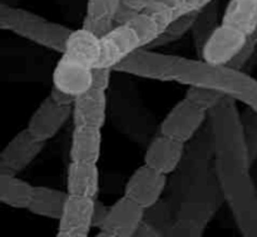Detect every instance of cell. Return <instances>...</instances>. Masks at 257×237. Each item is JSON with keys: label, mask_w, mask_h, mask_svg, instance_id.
<instances>
[{"label": "cell", "mask_w": 257, "mask_h": 237, "mask_svg": "<svg viewBox=\"0 0 257 237\" xmlns=\"http://www.w3.org/2000/svg\"><path fill=\"white\" fill-rule=\"evenodd\" d=\"M122 0H87L82 28L103 38L115 27V17Z\"/></svg>", "instance_id": "cell-15"}, {"label": "cell", "mask_w": 257, "mask_h": 237, "mask_svg": "<svg viewBox=\"0 0 257 237\" xmlns=\"http://www.w3.org/2000/svg\"><path fill=\"white\" fill-rule=\"evenodd\" d=\"M74 126L103 128L107 120V90L89 88L75 97L72 114Z\"/></svg>", "instance_id": "cell-13"}, {"label": "cell", "mask_w": 257, "mask_h": 237, "mask_svg": "<svg viewBox=\"0 0 257 237\" xmlns=\"http://www.w3.org/2000/svg\"><path fill=\"white\" fill-rule=\"evenodd\" d=\"M185 97L197 104L198 107L210 112L226 95L215 88L205 87V85H187Z\"/></svg>", "instance_id": "cell-22"}, {"label": "cell", "mask_w": 257, "mask_h": 237, "mask_svg": "<svg viewBox=\"0 0 257 237\" xmlns=\"http://www.w3.org/2000/svg\"><path fill=\"white\" fill-rule=\"evenodd\" d=\"M157 0H122V5H124L125 8L131 9L135 13H141L147 10L148 8Z\"/></svg>", "instance_id": "cell-28"}, {"label": "cell", "mask_w": 257, "mask_h": 237, "mask_svg": "<svg viewBox=\"0 0 257 237\" xmlns=\"http://www.w3.org/2000/svg\"><path fill=\"white\" fill-rule=\"evenodd\" d=\"M95 198L70 195L58 221V237H87L93 228Z\"/></svg>", "instance_id": "cell-10"}, {"label": "cell", "mask_w": 257, "mask_h": 237, "mask_svg": "<svg viewBox=\"0 0 257 237\" xmlns=\"http://www.w3.org/2000/svg\"><path fill=\"white\" fill-rule=\"evenodd\" d=\"M100 55V39L80 27L73 30L53 72V84L78 95L92 88Z\"/></svg>", "instance_id": "cell-2"}, {"label": "cell", "mask_w": 257, "mask_h": 237, "mask_svg": "<svg viewBox=\"0 0 257 237\" xmlns=\"http://www.w3.org/2000/svg\"><path fill=\"white\" fill-rule=\"evenodd\" d=\"M47 142L38 140L28 128L18 132L0 153V173L18 175L24 171L45 148Z\"/></svg>", "instance_id": "cell-8"}, {"label": "cell", "mask_w": 257, "mask_h": 237, "mask_svg": "<svg viewBox=\"0 0 257 237\" xmlns=\"http://www.w3.org/2000/svg\"><path fill=\"white\" fill-rule=\"evenodd\" d=\"M114 70L112 68H104V67H97L93 70V82L92 87L97 88V89L107 90L110 85V80H112V73Z\"/></svg>", "instance_id": "cell-24"}, {"label": "cell", "mask_w": 257, "mask_h": 237, "mask_svg": "<svg viewBox=\"0 0 257 237\" xmlns=\"http://www.w3.org/2000/svg\"><path fill=\"white\" fill-rule=\"evenodd\" d=\"M102 128L74 126L70 141V161L98 163L102 153Z\"/></svg>", "instance_id": "cell-14"}, {"label": "cell", "mask_w": 257, "mask_h": 237, "mask_svg": "<svg viewBox=\"0 0 257 237\" xmlns=\"http://www.w3.org/2000/svg\"><path fill=\"white\" fill-rule=\"evenodd\" d=\"M108 211H109V206H105L98 198H95L94 213H93V227H100V225L104 222L105 217H107Z\"/></svg>", "instance_id": "cell-27"}, {"label": "cell", "mask_w": 257, "mask_h": 237, "mask_svg": "<svg viewBox=\"0 0 257 237\" xmlns=\"http://www.w3.org/2000/svg\"><path fill=\"white\" fill-rule=\"evenodd\" d=\"M49 97L54 100L57 104L59 105H65V107H73L74 104V100L77 95H73L70 93L65 92V90L60 89L57 85L53 84L52 88H50Z\"/></svg>", "instance_id": "cell-26"}, {"label": "cell", "mask_w": 257, "mask_h": 237, "mask_svg": "<svg viewBox=\"0 0 257 237\" xmlns=\"http://www.w3.org/2000/svg\"><path fill=\"white\" fill-rule=\"evenodd\" d=\"M248 39H250L251 42L253 43V44L257 45V25H256L255 30H253V32H252V34H251L250 37H248Z\"/></svg>", "instance_id": "cell-30"}, {"label": "cell", "mask_w": 257, "mask_h": 237, "mask_svg": "<svg viewBox=\"0 0 257 237\" xmlns=\"http://www.w3.org/2000/svg\"><path fill=\"white\" fill-rule=\"evenodd\" d=\"M166 186L167 175L143 163L128 178L124 186V195L145 210H150L161 200Z\"/></svg>", "instance_id": "cell-9"}, {"label": "cell", "mask_w": 257, "mask_h": 237, "mask_svg": "<svg viewBox=\"0 0 257 237\" xmlns=\"http://www.w3.org/2000/svg\"><path fill=\"white\" fill-rule=\"evenodd\" d=\"M135 236H161V232L155 227V226L150 225L146 221H143L141 223V226L138 227L137 232Z\"/></svg>", "instance_id": "cell-29"}, {"label": "cell", "mask_w": 257, "mask_h": 237, "mask_svg": "<svg viewBox=\"0 0 257 237\" xmlns=\"http://www.w3.org/2000/svg\"><path fill=\"white\" fill-rule=\"evenodd\" d=\"M200 13V12H198ZM198 13H192V14L183 15V17L178 18L177 20L171 23L168 27L165 28L162 33L148 45L146 49L148 50H155L157 48L166 47V45H170L172 43L177 42V40L182 39L188 32H191L195 24L196 19H197Z\"/></svg>", "instance_id": "cell-21"}, {"label": "cell", "mask_w": 257, "mask_h": 237, "mask_svg": "<svg viewBox=\"0 0 257 237\" xmlns=\"http://www.w3.org/2000/svg\"><path fill=\"white\" fill-rule=\"evenodd\" d=\"M257 45L253 44L252 42H251L250 39L247 40V43L245 44V47L242 48V49L240 50V53H238L237 55H236L235 58H233L232 60L230 62V64H228V67L231 68H235V69H241L242 70V68L245 67L246 63L248 62V60L252 58L253 53H255Z\"/></svg>", "instance_id": "cell-25"}, {"label": "cell", "mask_w": 257, "mask_h": 237, "mask_svg": "<svg viewBox=\"0 0 257 237\" xmlns=\"http://www.w3.org/2000/svg\"><path fill=\"white\" fill-rule=\"evenodd\" d=\"M100 175L97 163L70 161L67 171V191L70 195L97 198Z\"/></svg>", "instance_id": "cell-16"}, {"label": "cell", "mask_w": 257, "mask_h": 237, "mask_svg": "<svg viewBox=\"0 0 257 237\" xmlns=\"http://www.w3.org/2000/svg\"><path fill=\"white\" fill-rule=\"evenodd\" d=\"M218 25H220L218 24V4L217 0H215L198 13L197 19L193 24L192 30H191L198 55L201 54V50H202L205 43L207 42L213 30Z\"/></svg>", "instance_id": "cell-20"}, {"label": "cell", "mask_w": 257, "mask_h": 237, "mask_svg": "<svg viewBox=\"0 0 257 237\" xmlns=\"http://www.w3.org/2000/svg\"><path fill=\"white\" fill-rule=\"evenodd\" d=\"M146 210L130 197L123 195L113 205L104 222L98 228V237L135 236L141 223L145 221Z\"/></svg>", "instance_id": "cell-7"}, {"label": "cell", "mask_w": 257, "mask_h": 237, "mask_svg": "<svg viewBox=\"0 0 257 237\" xmlns=\"http://www.w3.org/2000/svg\"><path fill=\"white\" fill-rule=\"evenodd\" d=\"M241 121L248 157L251 163H253L257 160V112L248 108L247 110L241 113Z\"/></svg>", "instance_id": "cell-23"}, {"label": "cell", "mask_w": 257, "mask_h": 237, "mask_svg": "<svg viewBox=\"0 0 257 237\" xmlns=\"http://www.w3.org/2000/svg\"><path fill=\"white\" fill-rule=\"evenodd\" d=\"M215 0H157L147 10L156 18L165 30L166 27L183 15L198 13Z\"/></svg>", "instance_id": "cell-18"}, {"label": "cell", "mask_w": 257, "mask_h": 237, "mask_svg": "<svg viewBox=\"0 0 257 237\" xmlns=\"http://www.w3.org/2000/svg\"><path fill=\"white\" fill-rule=\"evenodd\" d=\"M185 155V143L160 133L148 145L143 163L165 175L177 170Z\"/></svg>", "instance_id": "cell-12"}, {"label": "cell", "mask_w": 257, "mask_h": 237, "mask_svg": "<svg viewBox=\"0 0 257 237\" xmlns=\"http://www.w3.org/2000/svg\"><path fill=\"white\" fill-rule=\"evenodd\" d=\"M207 115V110L185 97L171 108L161 123L160 131L162 135L186 143L192 140Z\"/></svg>", "instance_id": "cell-5"}, {"label": "cell", "mask_w": 257, "mask_h": 237, "mask_svg": "<svg viewBox=\"0 0 257 237\" xmlns=\"http://www.w3.org/2000/svg\"><path fill=\"white\" fill-rule=\"evenodd\" d=\"M0 28L59 54L73 32L60 23L8 4L0 5Z\"/></svg>", "instance_id": "cell-4"}, {"label": "cell", "mask_w": 257, "mask_h": 237, "mask_svg": "<svg viewBox=\"0 0 257 237\" xmlns=\"http://www.w3.org/2000/svg\"><path fill=\"white\" fill-rule=\"evenodd\" d=\"M69 192L47 186H34L32 201L28 211L40 217L59 220Z\"/></svg>", "instance_id": "cell-17"}, {"label": "cell", "mask_w": 257, "mask_h": 237, "mask_svg": "<svg viewBox=\"0 0 257 237\" xmlns=\"http://www.w3.org/2000/svg\"><path fill=\"white\" fill-rule=\"evenodd\" d=\"M34 193V186L17 177L0 173V202L17 210H28Z\"/></svg>", "instance_id": "cell-19"}, {"label": "cell", "mask_w": 257, "mask_h": 237, "mask_svg": "<svg viewBox=\"0 0 257 237\" xmlns=\"http://www.w3.org/2000/svg\"><path fill=\"white\" fill-rule=\"evenodd\" d=\"M163 27L148 12L136 14L128 22L117 24L100 38V55L97 67L114 68L141 49H146L161 33Z\"/></svg>", "instance_id": "cell-3"}, {"label": "cell", "mask_w": 257, "mask_h": 237, "mask_svg": "<svg viewBox=\"0 0 257 237\" xmlns=\"http://www.w3.org/2000/svg\"><path fill=\"white\" fill-rule=\"evenodd\" d=\"M72 114L73 107L57 104L48 95L29 118L27 128L38 140L48 142L58 135Z\"/></svg>", "instance_id": "cell-11"}, {"label": "cell", "mask_w": 257, "mask_h": 237, "mask_svg": "<svg viewBox=\"0 0 257 237\" xmlns=\"http://www.w3.org/2000/svg\"><path fill=\"white\" fill-rule=\"evenodd\" d=\"M247 40L245 32L221 22L203 45L200 58L212 65H228Z\"/></svg>", "instance_id": "cell-6"}, {"label": "cell", "mask_w": 257, "mask_h": 237, "mask_svg": "<svg viewBox=\"0 0 257 237\" xmlns=\"http://www.w3.org/2000/svg\"><path fill=\"white\" fill-rule=\"evenodd\" d=\"M215 140L218 183L243 236H257V191L236 100L226 95L208 112Z\"/></svg>", "instance_id": "cell-1"}, {"label": "cell", "mask_w": 257, "mask_h": 237, "mask_svg": "<svg viewBox=\"0 0 257 237\" xmlns=\"http://www.w3.org/2000/svg\"><path fill=\"white\" fill-rule=\"evenodd\" d=\"M251 2H253V3H255V4H257V0H251Z\"/></svg>", "instance_id": "cell-31"}]
</instances>
